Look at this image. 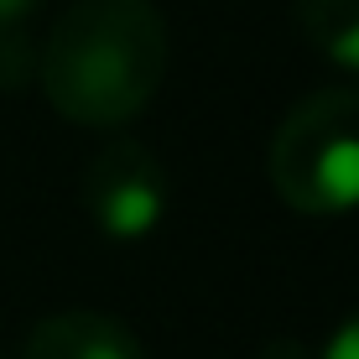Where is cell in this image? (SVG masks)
<instances>
[{"label": "cell", "instance_id": "6da1fadb", "mask_svg": "<svg viewBox=\"0 0 359 359\" xmlns=\"http://www.w3.org/2000/svg\"><path fill=\"white\" fill-rule=\"evenodd\" d=\"M167 63L172 36L151 0H73L47 27L36 79L68 126L115 130L156 99Z\"/></svg>", "mask_w": 359, "mask_h": 359}, {"label": "cell", "instance_id": "7a4b0ae2", "mask_svg": "<svg viewBox=\"0 0 359 359\" xmlns=\"http://www.w3.org/2000/svg\"><path fill=\"white\" fill-rule=\"evenodd\" d=\"M271 188L297 214L359 208V83L307 94L271 135Z\"/></svg>", "mask_w": 359, "mask_h": 359}, {"label": "cell", "instance_id": "3957f363", "mask_svg": "<svg viewBox=\"0 0 359 359\" xmlns=\"http://www.w3.org/2000/svg\"><path fill=\"white\" fill-rule=\"evenodd\" d=\"M83 208L115 245H135L167 219V167L141 141H109L83 167Z\"/></svg>", "mask_w": 359, "mask_h": 359}, {"label": "cell", "instance_id": "277c9868", "mask_svg": "<svg viewBox=\"0 0 359 359\" xmlns=\"http://www.w3.org/2000/svg\"><path fill=\"white\" fill-rule=\"evenodd\" d=\"M21 359H146V349L120 318L94 313V307H68L27 333Z\"/></svg>", "mask_w": 359, "mask_h": 359}, {"label": "cell", "instance_id": "5b68a950", "mask_svg": "<svg viewBox=\"0 0 359 359\" xmlns=\"http://www.w3.org/2000/svg\"><path fill=\"white\" fill-rule=\"evenodd\" d=\"M292 21L313 53L359 73V0H292Z\"/></svg>", "mask_w": 359, "mask_h": 359}, {"label": "cell", "instance_id": "8992f818", "mask_svg": "<svg viewBox=\"0 0 359 359\" xmlns=\"http://www.w3.org/2000/svg\"><path fill=\"white\" fill-rule=\"evenodd\" d=\"M36 73V53L21 27H0V89H21Z\"/></svg>", "mask_w": 359, "mask_h": 359}, {"label": "cell", "instance_id": "52a82bcc", "mask_svg": "<svg viewBox=\"0 0 359 359\" xmlns=\"http://www.w3.org/2000/svg\"><path fill=\"white\" fill-rule=\"evenodd\" d=\"M318 359H359V307L328 333V344L318 349Z\"/></svg>", "mask_w": 359, "mask_h": 359}, {"label": "cell", "instance_id": "ba28073f", "mask_svg": "<svg viewBox=\"0 0 359 359\" xmlns=\"http://www.w3.org/2000/svg\"><path fill=\"white\" fill-rule=\"evenodd\" d=\"M255 359H318V349H307L302 339H271Z\"/></svg>", "mask_w": 359, "mask_h": 359}, {"label": "cell", "instance_id": "9c48e42d", "mask_svg": "<svg viewBox=\"0 0 359 359\" xmlns=\"http://www.w3.org/2000/svg\"><path fill=\"white\" fill-rule=\"evenodd\" d=\"M42 0H0V27H21Z\"/></svg>", "mask_w": 359, "mask_h": 359}]
</instances>
